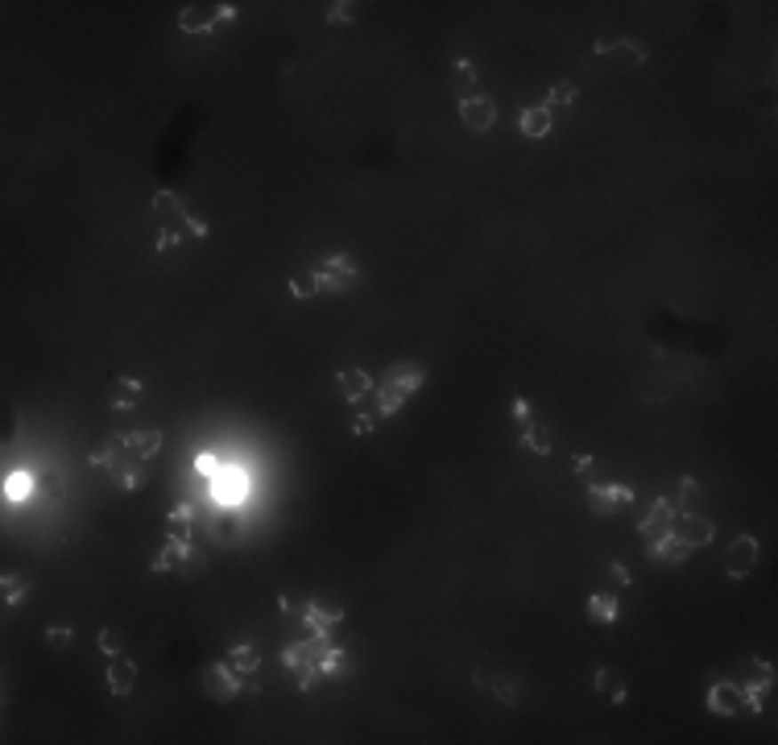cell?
Masks as SVG:
<instances>
[{
  "instance_id": "27",
  "label": "cell",
  "mask_w": 778,
  "mask_h": 745,
  "mask_svg": "<svg viewBox=\"0 0 778 745\" xmlns=\"http://www.w3.org/2000/svg\"><path fill=\"white\" fill-rule=\"evenodd\" d=\"M373 389H377V381H373L365 369H340V394H344L348 402H365Z\"/></svg>"
},
{
  "instance_id": "1",
  "label": "cell",
  "mask_w": 778,
  "mask_h": 745,
  "mask_svg": "<svg viewBox=\"0 0 778 745\" xmlns=\"http://www.w3.org/2000/svg\"><path fill=\"white\" fill-rule=\"evenodd\" d=\"M282 667L294 675L299 692H311L319 679H332V675H344L352 667V654L344 646H335L332 637H315L302 634L294 646L282 650Z\"/></svg>"
},
{
  "instance_id": "10",
  "label": "cell",
  "mask_w": 778,
  "mask_h": 745,
  "mask_svg": "<svg viewBox=\"0 0 778 745\" xmlns=\"http://www.w3.org/2000/svg\"><path fill=\"white\" fill-rule=\"evenodd\" d=\"M625 505H634V489L617 481H588V509L597 517H609Z\"/></svg>"
},
{
  "instance_id": "19",
  "label": "cell",
  "mask_w": 778,
  "mask_h": 745,
  "mask_svg": "<svg viewBox=\"0 0 778 745\" xmlns=\"http://www.w3.org/2000/svg\"><path fill=\"white\" fill-rule=\"evenodd\" d=\"M132 687H137V662L120 650V654H108V692L112 696H129Z\"/></svg>"
},
{
  "instance_id": "35",
  "label": "cell",
  "mask_w": 778,
  "mask_h": 745,
  "mask_svg": "<svg viewBox=\"0 0 778 745\" xmlns=\"http://www.w3.org/2000/svg\"><path fill=\"white\" fill-rule=\"evenodd\" d=\"M572 100H575V84H572V79H563V84H555L551 92H547V100H542V108H547V112H555V108H567Z\"/></svg>"
},
{
  "instance_id": "43",
  "label": "cell",
  "mask_w": 778,
  "mask_h": 745,
  "mask_svg": "<svg viewBox=\"0 0 778 745\" xmlns=\"http://www.w3.org/2000/svg\"><path fill=\"white\" fill-rule=\"evenodd\" d=\"M572 469H575V477H580V481H597V477H592V472H597V460H592V456H575Z\"/></svg>"
},
{
  "instance_id": "30",
  "label": "cell",
  "mask_w": 778,
  "mask_h": 745,
  "mask_svg": "<svg viewBox=\"0 0 778 745\" xmlns=\"http://www.w3.org/2000/svg\"><path fill=\"white\" fill-rule=\"evenodd\" d=\"M224 662L232 667L237 675H245V679H257V671H261V654L253 646H232L224 654Z\"/></svg>"
},
{
  "instance_id": "15",
  "label": "cell",
  "mask_w": 778,
  "mask_h": 745,
  "mask_svg": "<svg viewBox=\"0 0 778 745\" xmlns=\"http://www.w3.org/2000/svg\"><path fill=\"white\" fill-rule=\"evenodd\" d=\"M646 559L650 564H659V567H679V564H687L692 559V547L670 530V534H662V539H654V542H646Z\"/></svg>"
},
{
  "instance_id": "13",
  "label": "cell",
  "mask_w": 778,
  "mask_h": 745,
  "mask_svg": "<svg viewBox=\"0 0 778 745\" xmlns=\"http://www.w3.org/2000/svg\"><path fill=\"white\" fill-rule=\"evenodd\" d=\"M675 522H679V509L670 505V497H659V501L646 509V517L638 522V534L654 542V539H662V534H670V530H675Z\"/></svg>"
},
{
  "instance_id": "28",
  "label": "cell",
  "mask_w": 778,
  "mask_h": 745,
  "mask_svg": "<svg viewBox=\"0 0 778 745\" xmlns=\"http://www.w3.org/2000/svg\"><path fill=\"white\" fill-rule=\"evenodd\" d=\"M195 526H199V505L191 501H179L174 509H170L166 517V534H179V539H191Z\"/></svg>"
},
{
  "instance_id": "45",
  "label": "cell",
  "mask_w": 778,
  "mask_h": 745,
  "mask_svg": "<svg viewBox=\"0 0 778 745\" xmlns=\"http://www.w3.org/2000/svg\"><path fill=\"white\" fill-rule=\"evenodd\" d=\"M373 427H377L373 414H357V419H352V435H373Z\"/></svg>"
},
{
  "instance_id": "9",
  "label": "cell",
  "mask_w": 778,
  "mask_h": 745,
  "mask_svg": "<svg viewBox=\"0 0 778 745\" xmlns=\"http://www.w3.org/2000/svg\"><path fill=\"white\" fill-rule=\"evenodd\" d=\"M228 21H237V4H191V9L179 12L182 34H212Z\"/></svg>"
},
{
  "instance_id": "33",
  "label": "cell",
  "mask_w": 778,
  "mask_h": 745,
  "mask_svg": "<svg viewBox=\"0 0 778 745\" xmlns=\"http://www.w3.org/2000/svg\"><path fill=\"white\" fill-rule=\"evenodd\" d=\"M742 671H745V687H762V692H770V687H774V662H766V659H745Z\"/></svg>"
},
{
  "instance_id": "11",
  "label": "cell",
  "mask_w": 778,
  "mask_h": 745,
  "mask_svg": "<svg viewBox=\"0 0 778 745\" xmlns=\"http://www.w3.org/2000/svg\"><path fill=\"white\" fill-rule=\"evenodd\" d=\"M758 564V539L754 534H737V539L725 547V576L729 580H745Z\"/></svg>"
},
{
  "instance_id": "32",
  "label": "cell",
  "mask_w": 778,
  "mask_h": 745,
  "mask_svg": "<svg viewBox=\"0 0 778 745\" xmlns=\"http://www.w3.org/2000/svg\"><path fill=\"white\" fill-rule=\"evenodd\" d=\"M452 92L460 100L477 96V67H472L468 59H455V67H452Z\"/></svg>"
},
{
  "instance_id": "18",
  "label": "cell",
  "mask_w": 778,
  "mask_h": 745,
  "mask_svg": "<svg viewBox=\"0 0 778 745\" xmlns=\"http://www.w3.org/2000/svg\"><path fill=\"white\" fill-rule=\"evenodd\" d=\"M460 121H464L472 132H489L493 124H497V104H493L489 96L460 100Z\"/></svg>"
},
{
  "instance_id": "38",
  "label": "cell",
  "mask_w": 778,
  "mask_h": 745,
  "mask_svg": "<svg viewBox=\"0 0 778 745\" xmlns=\"http://www.w3.org/2000/svg\"><path fill=\"white\" fill-rule=\"evenodd\" d=\"M191 469L199 472V477H207V481H216L220 472H224V460H220L216 452H199V456L191 460Z\"/></svg>"
},
{
  "instance_id": "36",
  "label": "cell",
  "mask_w": 778,
  "mask_h": 745,
  "mask_svg": "<svg viewBox=\"0 0 778 745\" xmlns=\"http://www.w3.org/2000/svg\"><path fill=\"white\" fill-rule=\"evenodd\" d=\"M204 572H207V551H204V547H191V555L179 564V576L182 580H199Z\"/></svg>"
},
{
  "instance_id": "37",
  "label": "cell",
  "mask_w": 778,
  "mask_h": 745,
  "mask_svg": "<svg viewBox=\"0 0 778 745\" xmlns=\"http://www.w3.org/2000/svg\"><path fill=\"white\" fill-rule=\"evenodd\" d=\"M290 294L294 299H315L319 294V282H315V269H302V274L290 277Z\"/></svg>"
},
{
  "instance_id": "26",
  "label": "cell",
  "mask_w": 778,
  "mask_h": 745,
  "mask_svg": "<svg viewBox=\"0 0 778 745\" xmlns=\"http://www.w3.org/2000/svg\"><path fill=\"white\" fill-rule=\"evenodd\" d=\"M522 444L534 452V456H551L555 452V435H551V427L542 419H526L522 422Z\"/></svg>"
},
{
  "instance_id": "44",
  "label": "cell",
  "mask_w": 778,
  "mask_h": 745,
  "mask_svg": "<svg viewBox=\"0 0 778 745\" xmlns=\"http://www.w3.org/2000/svg\"><path fill=\"white\" fill-rule=\"evenodd\" d=\"M509 414H514V422H517V427H522V422H526V419H534V410H530V402H526V397H514V410H509Z\"/></svg>"
},
{
  "instance_id": "39",
  "label": "cell",
  "mask_w": 778,
  "mask_h": 745,
  "mask_svg": "<svg viewBox=\"0 0 778 745\" xmlns=\"http://www.w3.org/2000/svg\"><path fill=\"white\" fill-rule=\"evenodd\" d=\"M324 21L327 25H352L357 21V4H352V0H335L332 9L324 12Z\"/></svg>"
},
{
  "instance_id": "42",
  "label": "cell",
  "mask_w": 778,
  "mask_h": 745,
  "mask_svg": "<svg viewBox=\"0 0 778 745\" xmlns=\"http://www.w3.org/2000/svg\"><path fill=\"white\" fill-rule=\"evenodd\" d=\"M100 650H104V654H120V650H124V637H120L116 625H104V629H100Z\"/></svg>"
},
{
  "instance_id": "46",
  "label": "cell",
  "mask_w": 778,
  "mask_h": 745,
  "mask_svg": "<svg viewBox=\"0 0 778 745\" xmlns=\"http://www.w3.org/2000/svg\"><path fill=\"white\" fill-rule=\"evenodd\" d=\"M609 576L617 580L622 589H625V584H634V576H630V567H625V564H609Z\"/></svg>"
},
{
  "instance_id": "34",
  "label": "cell",
  "mask_w": 778,
  "mask_h": 745,
  "mask_svg": "<svg viewBox=\"0 0 778 745\" xmlns=\"http://www.w3.org/2000/svg\"><path fill=\"white\" fill-rule=\"evenodd\" d=\"M0 592H4V609H12V605H21V597L29 592V584H25L17 572H4V580H0Z\"/></svg>"
},
{
  "instance_id": "8",
  "label": "cell",
  "mask_w": 778,
  "mask_h": 745,
  "mask_svg": "<svg viewBox=\"0 0 778 745\" xmlns=\"http://www.w3.org/2000/svg\"><path fill=\"white\" fill-rule=\"evenodd\" d=\"M315 282H319V294H344L360 282V261L352 252H332L324 265H315Z\"/></svg>"
},
{
  "instance_id": "6",
  "label": "cell",
  "mask_w": 778,
  "mask_h": 745,
  "mask_svg": "<svg viewBox=\"0 0 778 745\" xmlns=\"http://www.w3.org/2000/svg\"><path fill=\"white\" fill-rule=\"evenodd\" d=\"M199 534H204L207 542H216V547H237L240 539H245V522H240V509L237 505H199Z\"/></svg>"
},
{
  "instance_id": "7",
  "label": "cell",
  "mask_w": 778,
  "mask_h": 745,
  "mask_svg": "<svg viewBox=\"0 0 778 745\" xmlns=\"http://www.w3.org/2000/svg\"><path fill=\"white\" fill-rule=\"evenodd\" d=\"M204 692L212 700H220V704H228V700L245 696V692H261V679H245L228 662H212V667H204Z\"/></svg>"
},
{
  "instance_id": "17",
  "label": "cell",
  "mask_w": 778,
  "mask_h": 745,
  "mask_svg": "<svg viewBox=\"0 0 778 745\" xmlns=\"http://www.w3.org/2000/svg\"><path fill=\"white\" fill-rule=\"evenodd\" d=\"M708 712H717V717H737V712H745V692H742V684L725 679V684H712V687H708Z\"/></svg>"
},
{
  "instance_id": "4",
  "label": "cell",
  "mask_w": 778,
  "mask_h": 745,
  "mask_svg": "<svg viewBox=\"0 0 778 745\" xmlns=\"http://www.w3.org/2000/svg\"><path fill=\"white\" fill-rule=\"evenodd\" d=\"M422 385H427V369H422V364L397 361L394 369L381 377V385L373 389V394H377V414H381V419H394V414H402L406 397L419 394Z\"/></svg>"
},
{
  "instance_id": "41",
  "label": "cell",
  "mask_w": 778,
  "mask_h": 745,
  "mask_svg": "<svg viewBox=\"0 0 778 745\" xmlns=\"http://www.w3.org/2000/svg\"><path fill=\"white\" fill-rule=\"evenodd\" d=\"M71 625H46V646L50 650H67L71 646Z\"/></svg>"
},
{
  "instance_id": "31",
  "label": "cell",
  "mask_w": 778,
  "mask_h": 745,
  "mask_svg": "<svg viewBox=\"0 0 778 745\" xmlns=\"http://www.w3.org/2000/svg\"><path fill=\"white\" fill-rule=\"evenodd\" d=\"M592 687H597L605 700H613V704H625V679H622V671H613V667H600L597 679H592Z\"/></svg>"
},
{
  "instance_id": "12",
  "label": "cell",
  "mask_w": 778,
  "mask_h": 745,
  "mask_svg": "<svg viewBox=\"0 0 778 745\" xmlns=\"http://www.w3.org/2000/svg\"><path fill=\"white\" fill-rule=\"evenodd\" d=\"M249 489H253L249 472L228 469V464H224V472H220L216 481H212V501H220V505H237V509H240V501L249 497Z\"/></svg>"
},
{
  "instance_id": "20",
  "label": "cell",
  "mask_w": 778,
  "mask_h": 745,
  "mask_svg": "<svg viewBox=\"0 0 778 745\" xmlns=\"http://www.w3.org/2000/svg\"><path fill=\"white\" fill-rule=\"evenodd\" d=\"M555 124V112H547L542 104H530V108L517 112V129H522V137H530V141H542L547 132H551Z\"/></svg>"
},
{
  "instance_id": "25",
  "label": "cell",
  "mask_w": 778,
  "mask_h": 745,
  "mask_svg": "<svg viewBox=\"0 0 778 745\" xmlns=\"http://www.w3.org/2000/svg\"><path fill=\"white\" fill-rule=\"evenodd\" d=\"M137 402H141V377H116L108 389V406L112 410H137Z\"/></svg>"
},
{
  "instance_id": "3",
  "label": "cell",
  "mask_w": 778,
  "mask_h": 745,
  "mask_svg": "<svg viewBox=\"0 0 778 745\" xmlns=\"http://www.w3.org/2000/svg\"><path fill=\"white\" fill-rule=\"evenodd\" d=\"M87 464H92L96 472H104V477H108V485H112V489H120V493H137V489H145V485H149V464H145L137 452H129L120 435H112L108 447L92 452V456H87Z\"/></svg>"
},
{
  "instance_id": "14",
  "label": "cell",
  "mask_w": 778,
  "mask_h": 745,
  "mask_svg": "<svg viewBox=\"0 0 778 745\" xmlns=\"http://www.w3.org/2000/svg\"><path fill=\"white\" fill-rule=\"evenodd\" d=\"M472 684L477 687H485V692H493V696H497V704H505V709H514V704H522V696H526V692H522V684H517L514 675H505V671H477L472 675Z\"/></svg>"
},
{
  "instance_id": "29",
  "label": "cell",
  "mask_w": 778,
  "mask_h": 745,
  "mask_svg": "<svg viewBox=\"0 0 778 745\" xmlns=\"http://www.w3.org/2000/svg\"><path fill=\"white\" fill-rule=\"evenodd\" d=\"M592 54H617L625 67H642L646 62V50L638 46V42H613V37H600L597 46H592Z\"/></svg>"
},
{
  "instance_id": "2",
  "label": "cell",
  "mask_w": 778,
  "mask_h": 745,
  "mask_svg": "<svg viewBox=\"0 0 778 745\" xmlns=\"http://www.w3.org/2000/svg\"><path fill=\"white\" fill-rule=\"evenodd\" d=\"M154 220H157V236H154V249L157 252H170L179 249L182 241H207V224L195 220L182 199L174 191H154Z\"/></svg>"
},
{
  "instance_id": "16",
  "label": "cell",
  "mask_w": 778,
  "mask_h": 745,
  "mask_svg": "<svg viewBox=\"0 0 778 745\" xmlns=\"http://www.w3.org/2000/svg\"><path fill=\"white\" fill-rule=\"evenodd\" d=\"M4 505L9 509H17V505H29L34 501V493H37V472L34 469H9L4 472Z\"/></svg>"
},
{
  "instance_id": "21",
  "label": "cell",
  "mask_w": 778,
  "mask_h": 745,
  "mask_svg": "<svg viewBox=\"0 0 778 745\" xmlns=\"http://www.w3.org/2000/svg\"><path fill=\"white\" fill-rule=\"evenodd\" d=\"M120 439H124V447H129V452H137V456H141L145 464H149V460H154L157 452H162V444H166V435L157 431V427H141V431H124V435H120Z\"/></svg>"
},
{
  "instance_id": "23",
  "label": "cell",
  "mask_w": 778,
  "mask_h": 745,
  "mask_svg": "<svg viewBox=\"0 0 778 745\" xmlns=\"http://www.w3.org/2000/svg\"><path fill=\"white\" fill-rule=\"evenodd\" d=\"M584 613H588V621L613 625V621H622V601H617L613 592H592L584 605Z\"/></svg>"
},
{
  "instance_id": "22",
  "label": "cell",
  "mask_w": 778,
  "mask_h": 745,
  "mask_svg": "<svg viewBox=\"0 0 778 745\" xmlns=\"http://www.w3.org/2000/svg\"><path fill=\"white\" fill-rule=\"evenodd\" d=\"M679 539L695 551V547H708V542L717 539V526H712V517H704V514H683Z\"/></svg>"
},
{
  "instance_id": "40",
  "label": "cell",
  "mask_w": 778,
  "mask_h": 745,
  "mask_svg": "<svg viewBox=\"0 0 778 745\" xmlns=\"http://www.w3.org/2000/svg\"><path fill=\"white\" fill-rule=\"evenodd\" d=\"M695 501H700V485H695L692 477H683V481H679V489H675V501H670V505L687 514V505H695Z\"/></svg>"
},
{
  "instance_id": "5",
  "label": "cell",
  "mask_w": 778,
  "mask_h": 745,
  "mask_svg": "<svg viewBox=\"0 0 778 745\" xmlns=\"http://www.w3.org/2000/svg\"><path fill=\"white\" fill-rule=\"evenodd\" d=\"M277 605H282V617L286 621H294L302 629V634H315V637H335V625L344 621V609L340 605H324V601H290L286 592L277 597Z\"/></svg>"
},
{
  "instance_id": "24",
  "label": "cell",
  "mask_w": 778,
  "mask_h": 745,
  "mask_svg": "<svg viewBox=\"0 0 778 745\" xmlns=\"http://www.w3.org/2000/svg\"><path fill=\"white\" fill-rule=\"evenodd\" d=\"M195 542L191 539H179V534H166V542H162V551L154 555V572H174V567L191 555Z\"/></svg>"
}]
</instances>
